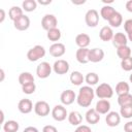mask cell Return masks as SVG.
Here are the masks:
<instances>
[{
    "mask_svg": "<svg viewBox=\"0 0 132 132\" xmlns=\"http://www.w3.org/2000/svg\"><path fill=\"white\" fill-rule=\"evenodd\" d=\"M94 99V90L88 86L80 88L78 96H77V103L81 107H88L91 105L92 101Z\"/></svg>",
    "mask_w": 132,
    "mask_h": 132,
    "instance_id": "1",
    "label": "cell"
},
{
    "mask_svg": "<svg viewBox=\"0 0 132 132\" xmlns=\"http://www.w3.org/2000/svg\"><path fill=\"white\" fill-rule=\"evenodd\" d=\"M45 55V50L41 45H35L34 47L30 48L27 53V58L31 62H35L40 58H43Z\"/></svg>",
    "mask_w": 132,
    "mask_h": 132,
    "instance_id": "2",
    "label": "cell"
},
{
    "mask_svg": "<svg viewBox=\"0 0 132 132\" xmlns=\"http://www.w3.org/2000/svg\"><path fill=\"white\" fill-rule=\"evenodd\" d=\"M96 95L100 98V99H108V98H111L112 95H113V91H112V88L106 84V82H103L101 85H99L96 89Z\"/></svg>",
    "mask_w": 132,
    "mask_h": 132,
    "instance_id": "3",
    "label": "cell"
},
{
    "mask_svg": "<svg viewBox=\"0 0 132 132\" xmlns=\"http://www.w3.org/2000/svg\"><path fill=\"white\" fill-rule=\"evenodd\" d=\"M86 24L89 27H96L99 23V13L96 9H90L85 15Z\"/></svg>",
    "mask_w": 132,
    "mask_h": 132,
    "instance_id": "4",
    "label": "cell"
},
{
    "mask_svg": "<svg viewBox=\"0 0 132 132\" xmlns=\"http://www.w3.org/2000/svg\"><path fill=\"white\" fill-rule=\"evenodd\" d=\"M58 21L54 14H45L41 20V26L44 30L50 31L57 27Z\"/></svg>",
    "mask_w": 132,
    "mask_h": 132,
    "instance_id": "5",
    "label": "cell"
},
{
    "mask_svg": "<svg viewBox=\"0 0 132 132\" xmlns=\"http://www.w3.org/2000/svg\"><path fill=\"white\" fill-rule=\"evenodd\" d=\"M52 72V67L47 62H41L36 68V74L39 78H46Z\"/></svg>",
    "mask_w": 132,
    "mask_h": 132,
    "instance_id": "6",
    "label": "cell"
},
{
    "mask_svg": "<svg viewBox=\"0 0 132 132\" xmlns=\"http://www.w3.org/2000/svg\"><path fill=\"white\" fill-rule=\"evenodd\" d=\"M34 111L39 117H45L50 113V105L45 101H38L34 106Z\"/></svg>",
    "mask_w": 132,
    "mask_h": 132,
    "instance_id": "7",
    "label": "cell"
},
{
    "mask_svg": "<svg viewBox=\"0 0 132 132\" xmlns=\"http://www.w3.org/2000/svg\"><path fill=\"white\" fill-rule=\"evenodd\" d=\"M52 116H53L54 120H56L58 122H62L67 117V110L62 105H56L52 110Z\"/></svg>",
    "mask_w": 132,
    "mask_h": 132,
    "instance_id": "8",
    "label": "cell"
},
{
    "mask_svg": "<svg viewBox=\"0 0 132 132\" xmlns=\"http://www.w3.org/2000/svg\"><path fill=\"white\" fill-rule=\"evenodd\" d=\"M13 26L16 30L19 31H25L29 28L30 26V19L27 16V15H22L20 16L19 19H16L14 22H13Z\"/></svg>",
    "mask_w": 132,
    "mask_h": 132,
    "instance_id": "9",
    "label": "cell"
},
{
    "mask_svg": "<svg viewBox=\"0 0 132 132\" xmlns=\"http://www.w3.org/2000/svg\"><path fill=\"white\" fill-rule=\"evenodd\" d=\"M54 71L57 74H65L69 70V64L65 60H58L54 63Z\"/></svg>",
    "mask_w": 132,
    "mask_h": 132,
    "instance_id": "10",
    "label": "cell"
},
{
    "mask_svg": "<svg viewBox=\"0 0 132 132\" xmlns=\"http://www.w3.org/2000/svg\"><path fill=\"white\" fill-rule=\"evenodd\" d=\"M65 51H66L65 45L63 43H60V42L54 43L50 46V54L55 58H59V57L63 56L65 54Z\"/></svg>",
    "mask_w": 132,
    "mask_h": 132,
    "instance_id": "11",
    "label": "cell"
},
{
    "mask_svg": "<svg viewBox=\"0 0 132 132\" xmlns=\"http://www.w3.org/2000/svg\"><path fill=\"white\" fill-rule=\"evenodd\" d=\"M103 58H104L103 50H101V48H92V50H90L89 61H91L93 63H98V62L102 61Z\"/></svg>",
    "mask_w": 132,
    "mask_h": 132,
    "instance_id": "12",
    "label": "cell"
},
{
    "mask_svg": "<svg viewBox=\"0 0 132 132\" xmlns=\"http://www.w3.org/2000/svg\"><path fill=\"white\" fill-rule=\"evenodd\" d=\"M105 122H106L107 126H109V127H117L121 122V117L118 112L110 111L107 113V116L105 118Z\"/></svg>",
    "mask_w": 132,
    "mask_h": 132,
    "instance_id": "13",
    "label": "cell"
},
{
    "mask_svg": "<svg viewBox=\"0 0 132 132\" xmlns=\"http://www.w3.org/2000/svg\"><path fill=\"white\" fill-rule=\"evenodd\" d=\"M74 99H75V93L72 90L63 91L61 94V97H60L61 102L65 105H70L71 103H73Z\"/></svg>",
    "mask_w": 132,
    "mask_h": 132,
    "instance_id": "14",
    "label": "cell"
},
{
    "mask_svg": "<svg viewBox=\"0 0 132 132\" xmlns=\"http://www.w3.org/2000/svg\"><path fill=\"white\" fill-rule=\"evenodd\" d=\"M90 36L86 33H80L75 37V43L79 46V48H86L90 44Z\"/></svg>",
    "mask_w": 132,
    "mask_h": 132,
    "instance_id": "15",
    "label": "cell"
},
{
    "mask_svg": "<svg viewBox=\"0 0 132 132\" xmlns=\"http://www.w3.org/2000/svg\"><path fill=\"white\" fill-rule=\"evenodd\" d=\"M18 108L22 113H29L33 108L32 101L30 99H22L19 101Z\"/></svg>",
    "mask_w": 132,
    "mask_h": 132,
    "instance_id": "16",
    "label": "cell"
},
{
    "mask_svg": "<svg viewBox=\"0 0 132 132\" xmlns=\"http://www.w3.org/2000/svg\"><path fill=\"white\" fill-rule=\"evenodd\" d=\"M96 111L100 114H104V113H107L110 109V103L109 101L105 100V99H101L99 100L97 103H96V107H95Z\"/></svg>",
    "mask_w": 132,
    "mask_h": 132,
    "instance_id": "17",
    "label": "cell"
},
{
    "mask_svg": "<svg viewBox=\"0 0 132 132\" xmlns=\"http://www.w3.org/2000/svg\"><path fill=\"white\" fill-rule=\"evenodd\" d=\"M112 43L114 46L120 47V46H124V45H127V37L124 33L122 32H118L113 35V38H112Z\"/></svg>",
    "mask_w": 132,
    "mask_h": 132,
    "instance_id": "18",
    "label": "cell"
},
{
    "mask_svg": "<svg viewBox=\"0 0 132 132\" xmlns=\"http://www.w3.org/2000/svg\"><path fill=\"white\" fill-rule=\"evenodd\" d=\"M89 53L90 50L89 48H78L76 51V60L81 63V64H86L89 62Z\"/></svg>",
    "mask_w": 132,
    "mask_h": 132,
    "instance_id": "19",
    "label": "cell"
},
{
    "mask_svg": "<svg viewBox=\"0 0 132 132\" xmlns=\"http://www.w3.org/2000/svg\"><path fill=\"white\" fill-rule=\"evenodd\" d=\"M86 121L89 124H97L100 121V116L99 113L96 111V109L91 108L87 111L86 113Z\"/></svg>",
    "mask_w": 132,
    "mask_h": 132,
    "instance_id": "20",
    "label": "cell"
},
{
    "mask_svg": "<svg viewBox=\"0 0 132 132\" xmlns=\"http://www.w3.org/2000/svg\"><path fill=\"white\" fill-rule=\"evenodd\" d=\"M99 37L103 41H109L110 39H112L113 38V32H112L111 28L108 26H104L99 32Z\"/></svg>",
    "mask_w": 132,
    "mask_h": 132,
    "instance_id": "21",
    "label": "cell"
},
{
    "mask_svg": "<svg viewBox=\"0 0 132 132\" xmlns=\"http://www.w3.org/2000/svg\"><path fill=\"white\" fill-rule=\"evenodd\" d=\"M116 12H117V11L114 10V8H113V7L106 5V6H103V7L101 8L100 14H101V16H102L105 21H109V20L111 19V16H112Z\"/></svg>",
    "mask_w": 132,
    "mask_h": 132,
    "instance_id": "22",
    "label": "cell"
},
{
    "mask_svg": "<svg viewBox=\"0 0 132 132\" xmlns=\"http://www.w3.org/2000/svg\"><path fill=\"white\" fill-rule=\"evenodd\" d=\"M68 121L71 125L73 126H77L79 124H81L82 122V117L78 111H71L68 116Z\"/></svg>",
    "mask_w": 132,
    "mask_h": 132,
    "instance_id": "23",
    "label": "cell"
},
{
    "mask_svg": "<svg viewBox=\"0 0 132 132\" xmlns=\"http://www.w3.org/2000/svg\"><path fill=\"white\" fill-rule=\"evenodd\" d=\"M117 55L121 60H125L131 56V48L128 45L120 46L117 48Z\"/></svg>",
    "mask_w": 132,
    "mask_h": 132,
    "instance_id": "24",
    "label": "cell"
},
{
    "mask_svg": "<svg viewBox=\"0 0 132 132\" xmlns=\"http://www.w3.org/2000/svg\"><path fill=\"white\" fill-rule=\"evenodd\" d=\"M19 82L22 86L30 84V82H34V77L30 72H23L19 76Z\"/></svg>",
    "mask_w": 132,
    "mask_h": 132,
    "instance_id": "25",
    "label": "cell"
},
{
    "mask_svg": "<svg viewBox=\"0 0 132 132\" xmlns=\"http://www.w3.org/2000/svg\"><path fill=\"white\" fill-rule=\"evenodd\" d=\"M118 103L119 105L122 106H128V105H132V95L131 94H125V95H121L118 98Z\"/></svg>",
    "mask_w": 132,
    "mask_h": 132,
    "instance_id": "26",
    "label": "cell"
},
{
    "mask_svg": "<svg viewBox=\"0 0 132 132\" xmlns=\"http://www.w3.org/2000/svg\"><path fill=\"white\" fill-rule=\"evenodd\" d=\"M129 90H130L129 85H128L127 82H125V81H120V82H118V85H117V87H116V93H117L119 96L128 94V93H129Z\"/></svg>",
    "mask_w": 132,
    "mask_h": 132,
    "instance_id": "27",
    "label": "cell"
},
{
    "mask_svg": "<svg viewBox=\"0 0 132 132\" xmlns=\"http://www.w3.org/2000/svg\"><path fill=\"white\" fill-rule=\"evenodd\" d=\"M19 127L20 126H19V123L18 122L10 120V121H7L4 124L3 130H4V132H16L19 130Z\"/></svg>",
    "mask_w": 132,
    "mask_h": 132,
    "instance_id": "28",
    "label": "cell"
},
{
    "mask_svg": "<svg viewBox=\"0 0 132 132\" xmlns=\"http://www.w3.org/2000/svg\"><path fill=\"white\" fill-rule=\"evenodd\" d=\"M70 81L75 86H79L84 81V76L79 71H73L70 74Z\"/></svg>",
    "mask_w": 132,
    "mask_h": 132,
    "instance_id": "29",
    "label": "cell"
},
{
    "mask_svg": "<svg viewBox=\"0 0 132 132\" xmlns=\"http://www.w3.org/2000/svg\"><path fill=\"white\" fill-rule=\"evenodd\" d=\"M8 15H9V19L14 22L16 19H19L20 16L23 15V10H22V8H20L19 6H13V7H11V8L9 9Z\"/></svg>",
    "mask_w": 132,
    "mask_h": 132,
    "instance_id": "30",
    "label": "cell"
},
{
    "mask_svg": "<svg viewBox=\"0 0 132 132\" xmlns=\"http://www.w3.org/2000/svg\"><path fill=\"white\" fill-rule=\"evenodd\" d=\"M122 22H123L122 14H121L120 12H118V11H117V12L111 16V19L108 21L109 25H110L111 27H116V28L120 27V26L122 25Z\"/></svg>",
    "mask_w": 132,
    "mask_h": 132,
    "instance_id": "31",
    "label": "cell"
},
{
    "mask_svg": "<svg viewBox=\"0 0 132 132\" xmlns=\"http://www.w3.org/2000/svg\"><path fill=\"white\" fill-rule=\"evenodd\" d=\"M47 38L51 41H58L61 38V31L58 28H55V29L47 31Z\"/></svg>",
    "mask_w": 132,
    "mask_h": 132,
    "instance_id": "32",
    "label": "cell"
},
{
    "mask_svg": "<svg viewBox=\"0 0 132 132\" xmlns=\"http://www.w3.org/2000/svg\"><path fill=\"white\" fill-rule=\"evenodd\" d=\"M36 6H37V3L35 0H25L23 2V9H25L28 12L35 10Z\"/></svg>",
    "mask_w": 132,
    "mask_h": 132,
    "instance_id": "33",
    "label": "cell"
},
{
    "mask_svg": "<svg viewBox=\"0 0 132 132\" xmlns=\"http://www.w3.org/2000/svg\"><path fill=\"white\" fill-rule=\"evenodd\" d=\"M86 81H87L88 85L94 86V85H96L99 81V76L96 73H94V72H90L86 76Z\"/></svg>",
    "mask_w": 132,
    "mask_h": 132,
    "instance_id": "34",
    "label": "cell"
},
{
    "mask_svg": "<svg viewBox=\"0 0 132 132\" xmlns=\"http://www.w3.org/2000/svg\"><path fill=\"white\" fill-rule=\"evenodd\" d=\"M121 116L125 119L132 118V105L128 106H122L121 107Z\"/></svg>",
    "mask_w": 132,
    "mask_h": 132,
    "instance_id": "35",
    "label": "cell"
},
{
    "mask_svg": "<svg viewBox=\"0 0 132 132\" xmlns=\"http://www.w3.org/2000/svg\"><path fill=\"white\" fill-rule=\"evenodd\" d=\"M36 90V86L34 82H30V84H27V85H24L22 86V91L25 93V94H33Z\"/></svg>",
    "mask_w": 132,
    "mask_h": 132,
    "instance_id": "36",
    "label": "cell"
},
{
    "mask_svg": "<svg viewBox=\"0 0 132 132\" xmlns=\"http://www.w3.org/2000/svg\"><path fill=\"white\" fill-rule=\"evenodd\" d=\"M121 67L125 71H130L132 70V57H129L125 60H122L121 62Z\"/></svg>",
    "mask_w": 132,
    "mask_h": 132,
    "instance_id": "37",
    "label": "cell"
},
{
    "mask_svg": "<svg viewBox=\"0 0 132 132\" xmlns=\"http://www.w3.org/2000/svg\"><path fill=\"white\" fill-rule=\"evenodd\" d=\"M124 29L127 33H131L132 32V20H127L124 23Z\"/></svg>",
    "mask_w": 132,
    "mask_h": 132,
    "instance_id": "38",
    "label": "cell"
},
{
    "mask_svg": "<svg viewBox=\"0 0 132 132\" xmlns=\"http://www.w3.org/2000/svg\"><path fill=\"white\" fill-rule=\"evenodd\" d=\"M42 132H58V130H57L56 127H54L52 125H46V126L43 127Z\"/></svg>",
    "mask_w": 132,
    "mask_h": 132,
    "instance_id": "39",
    "label": "cell"
},
{
    "mask_svg": "<svg viewBox=\"0 0 132 132\" xmlns=\"http://www.w3.org/2000/svg\"><path fill=\"white\" fill-rule=\"evenodd\" d=\"M74 132H92V131L90 127H88L87 125H82V126H79Z\"/></svg>",
    "mask_w": 132,
    "mask_h": 132,
    "instance_id": "40",
    "label": "cell"
},
{
    "mask_svg": "<svg viewBox=\"0 0 132 132\" xmlns=\"http://www.w3.org/2000/svg\"><path fill=\"white\" fill-rule=\"evenodd\" d=\"M124 131L125 132H132V122H127L124 125Z\"/></svg>",
    "mask_w": 132,
    "mask_h": 132,
    "instance_id": "41",
    "label": "cell"
},
{
    "mask_svg": "<svg viewBox=\"0 0 132 132\" xmlns=\"http://www.w3.org/2000/svg\"><path fill=\"white\" fill-rule=\"evenodd\" d=\"M126 9L129 12H132V0L127 1V3H126Z\"/></svg>",
    "mask_w": 132,
    "mask_h": 132,
    "instance_id": "42",
    "label": "cell"
},
{
    "mask_svg": "<svg viewBox=\"0 0 132 132\" xmlns=\"http://www.w3.org/2000/svg\"><path fill=\"white\" fill-rule=\"evenodd\" d=\"M24 132H38V130L35 127H27V128H25Z\"/></svg>",
    "mask_w": 132,
    "mask_h": 132,
    "instance_id": "43",
    "label": "cell"
},
{
    "mask_svg": "<svg viewBox=\"0 0 132 132\" xmlns=\"http://www.w3.org/2000/svg\"><path fill=\"white\" fill-rule=\"evenodd\" d=\"M4 18H5V11L4 9H0V23H2L4 21Z\"/></svg>",
    "mask_w": 132,
    "mask_h": 132,
    "instance_id": "44",
    "label": "cell"
},
{
    "mask_svg": "<svg viewBox=\"0 0 132 132\" xmlns=\"http://www.w3.org/2000/svg\"><path fill=\"white\" fill-rule=\"evenodd\" d=\"M86 0H72V3L75 5H80V4H84Z\"/></svg>",
    "mask_w": 132,
    "mask_h": 132,
    "instance_id": "45",
    "label": "cell"
},
{
    "mask_svg": "<svg viewBox=\"0 0 132 132\" xmlns=\"http://www.w3.org/2000/svg\"><path fill=\"white\" fill-rule=\"evenodd\" d=\"M39 2V4H41V5H47V4H51V0H39L38 1Z\"/></svg>",
    "mask_w": 132,
    "mask_h": 132,
    "instance_id": "46",
    "label": "cell"
},
{
    "mask_svg": "<svg viewBox=\"0 0 132 132\" xmlns=\"http://www.w3.org/2000/svg\"><path fill=\"white\" fill-rule=\"evenodd\" d=\"M4 80V71L3 69H0V81Z\"/></svg>",
    "mask_w": 132,
    "mask_h": 132,
    "instance_id": "47",
    "label": "cell"
},
{
    "mask_svg": "<svg viewBox=\"0 0 132 132\" xmlns=\"http://www.w3.org/2000/svg\"><path fill=\"white\" fill-rule=\"evenodd\" d=\"M3 121H4V113H3V111H2V110H0V123L2 124V123H3Z\"/></svg>",
    "mask_w": 132,
    "mask_h": 132,
    "instance_id": "48",
    "label": "cell"
},
{
    "mask_svg": "<svg viewBox=\"0 0 132 132\" xmlns=\"http://www.w3.org/2000/svg\"><path fill=\"white\" fill-rule=\"evenodd\" d=\"M128 38H129V40L132 42V32H131V33H128Z\"/></svg>",
    "mask_w": 132,
    "mask_h": 132,
    "instance_id": "49",
    "label": "cell"
},
{
    "mask_svg": "<svg viewBox=\"0 0 132 132\" xmlns=\"http://www.w3.org/2000/svg\"><path fill=\"white\" fill-rule=\"evenodd\" d=\"M103 2H104V3H112L113 1H112V0H103Z\"/></svg>",
    "mask_w": 132,
    "mask_h": 132,
    "instance_id": "50",
    "label": "cell"
},
{
    "mask_svg": "<svg viewBox=\"0 0 132 132\" xmlns=\"http://www.w3.org/2000/svg\"><path fill=\"white\" fill-rule=\"evenodd\" d=\"M129 79H130V82H132V74L129 76Z\"/></svg>",
    "mask_w": 132,
    "mask_h": 132,
    "instance_id": "51",
    "label": "cell"
}]
</instances>
